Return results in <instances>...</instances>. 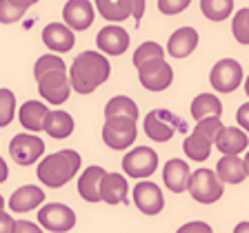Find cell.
<instances>
[{"label":"cell","instance_id":"6da1fadb","mask_svg":"<svg viewBox=\"0 0 249 233\" xmlns=\"http://www.w3.org/2000/svg\"><path fill=\"white\" fill-rule=\"evenodd\" d=\"M34 78L38 83V91L49 104H65L71 93L69 69L60 56L45 53L34 65Z\"/></svg>","mask_w":249,"mask_h":233},{"label":"cell","instance_id":"7a4b0ae2","mask_svg":"<svg viewBox=\"0 0 249 233\" xmlns=\"http://www.w3.org/2000/svg\"><path fill=\"white\" fill-rule=\"evenodd\" d=\"M109 73H111V65L107 60V53H100V51L78 53L71 62V69H69L71 89L76 93L87 96V93L96 91L103 83H107Z\"/></svg>","mask_w":249,"mask_h":233},{"label":"cell","instance_id":"3957f363","mask_svg":"<svg viewBox=\"0 0 249 233\" xmlns=\"http://www.w3.org/2000/svg\"><path fill=\"white\" fill-rule=\"evenodd\" d=\"M80 153L73 149H62L56 153L42 158L38 165V180L42 184L52 186V189H60L65 186L80 169Z\"/></svg>","mask_w":249,"mask_h":233},{"label":"cell","instance_id":"277c9868","mask_svg":"<svg viewBox=\"0 0 249 233\" xmlns=\"http://www.w3.org/2000/svg\"><path fill=\"white\" fill-rule=\"evenodd\" d=\"M223 131V122L220 116H207V118L198 120L196 129L185 138L182 142V151L189 160L194 162H202L212 155V147L216 145L218 133Z\"/></svg>","mask_w":249,"mask_h":233},{"label":"cell","instance_id":"5b68a950","mask_svg":"<svg viewBox=\"0 0 249 233\" xmlns=\"http://www.w3.org/2000/svg\"><path fill=\"white\" fill-rule=\"evenodd\" d=\"M138 135V127H136L134 118L127 116H111L105 118L103 127V142L114 151H124L127 147H131L136 142Z\"/></svg>","mask_w":249,"mask_h":233},{"label":"cell","instance_id":"8992f818","mask_svg":"<svg viewBox=\"0 0 249 233\" xmlns=\"http://www.w3.org/2000/svg\"><path fill=\"white\" fill-rule=\"evenodd\" d=\"M142 129H145L147 138L154 140V142H167L176 135V131L185 129V122L167 109H154L145 116Z\"/></svg>","mask_w":249,"mask_h":233},{"label":"cell","instance_id":"52a82bcc","mask_svg":"<svg viewBox=\"0 0 249 233\" xmlns=\"http://www.w3.org/2000/svg\"><path fill=\"white\" fill-rule=\"evenodd\" d=\"M187 191L200 204H213L223 198V180L212 169H198L196 173H192Z\"/></svg>","mask_w":249,"mask_h":233},{"label":"cell","instance_id":"ba28073f","mask_svg":"<svg viewBox=\"0 0 249 233\" xmlns=\"http://www.w3.org/2000/svg\"><path fill=\"white\" fill-rule=\"evenodd\" d=\"M138 80L149 91H165L174 83V69L165 58H151L138 67Z\"/></svg>","mask_w":249,"mask_h":233},{"label":"cell","instance_id":"9c48e42d","mask_svg":"<svg viewBox=\"0 0 249 233\" xmlns=\"http://www.w3.org/2000/svg\"><path fill=\"white\" fill-rule=\"evenodd\" d=\"M209 83L220 93H233L243 83V67L233 58H223L209 71Z\"/></svg>","mask_w":249,"mask_h":233},{"label":"cell","instance_id":"30bf717a","mask_svg":"<svg viewBox=\"0 0 249 233\" xmlns=\"http://www.w3.org/2000/svg\"><path fill=\"white\" fill-rule=\"evenodd\" d=\"M9 153L16 165H36V160L42 158V153H45V140H40L34 131L31 133H18L9 142Z\"/></svg>","mask_w":249,"mask_h":233},{"label":"cell","instance_id":"8fae6325","mask_svg":"<svg viewBox=\"0 0 249 233\" xmlns=\"http://www.w3.org/2000/svg\"><path fill=\"white\" fill-rule=\"evenodd\" d=\"M38 224H40L45 231H52V233L71 231V229L76 227V213H73L67 204L52 202V204H45V207L38 211Z\"/></svg>","mask_w":249,"mask_h":233},{"label":"cell","instance_id":"7c38bea8","mask_svg":"<svg viewBox=\"0 0 249 233\" xmlns=\"http://www.w3.org/2000/svg\"><path fill=\"white\" fill-rule=\"evenodd\" d=\"M123 169L129 178L145 180V178L154 176V171L158 169V153L149 147H136L123 158Z\"/></svg>","mask_w":249,"mask_h":233},{"label":"cell","instance_id":"4fadbf2b","mask_svg":"<svg viewBox=\"0 0 249 233\" xmlns=\"http://www.w3.org/2000/svg\"><path fill=\"white\" fill-rule=\"evenodd\" d=\"M134 202L138 211H142L145 216H156L165 209V196L160 186L149 180H142L134 186Z\"/></svg>","mask_w":249,"mask_h":233},{"label":"cell","instance_id":"5bb4252c","mask_svg":"<svg viewBox=\"0 0 249 233\" xmlns=\"http://www.w3.org/2000/svg\"><path fill=\"white\" fill-rule=\"evenodd\" d=\"M93 18H96V14H93V5L89 0H67L62 7V20L73 31L89 29Z\"/></svg>","mask_w":249,"mask_h":233},{"label":"cell","instance_id":"9a60e30c","mask_svg":"<svg viewBox=\"0 0 249 233\" xmlns=\"http://www.w3.org/2000/svg\"><path fill=\"white\" fill-rule=\"evenodd\" d=\"M42 42H45L47 49L52 51H71L73 45H76V36H73V29L65 22H52L42 29Z\"/></svg>","mask_w":249,"mask_h":233},{"label":"cell","instance_id":"2e32d148","mask_svg":"<svg viewBox=\"0 0 249 233\" xmlns=\"http://www.w3.org/2000/svg\"><path fill=\"white\" fill-rule=\"evenodd\" d=\"M96 45L107 56H120V53H124L129 49V33L123 27H116V25L105 27L96 36Z\"/></svg>","mask_w":249,"mask_h":233},{"label":"cell","instance_id":"e0dca14e","mask_svg":"<svg viewBox=\"0 0 249 233\" xmlns=\"http://www.w3.org/2000/svg\"><path fill=\"white\" fill-rule=\"evenodd\" d=\"M189 180H192V171H189V165L185 160H174L165 162L162 166V182L169 189L171 193H182L189 189Z\"/></svg>","mask_w":249,"mask_h":233},{"label":"cell","instance_id":"ac0fdd59","mask_svg":"<svg viewBox=\"0 0 249 233\" xmlns=\"http://www.w3.org/2000/svg\"><path fill=\"white\" fill-rule=\"evenodd\" d=\"M45 202V191L40 186L36 184H25V186H18L9 198V209L16 213H27V211H34L36 207H40Z\"/></svg>","mask_w":249,"mask_h":233},{"label":"cell","instance_id":"d6986e66","mask_svg":"<svg viewBox=\"0 0 249 233\" xmlns=\"http://www.w3.org/2000/svg\"><path fill=\"white\" fill-rule=\"evenodd\" d=\"M47 114H49V107L38 100H27L20 109H18V120L20 124L25 127L27 131H45V120H47Z\"/></svg>","mask_w":249,"mask_h":233},{"label":"cell","instance_id":"ffe728a7","mask_svg":"<svg viewBox=\"0 0 249 233\" xmlns=\"http://www.w3.org/2000/svg\"><path fill=\"white\" fill-rule=\"evenodd\" d=\"M198 47V31L192 27H180L171 33L167 42V53L174 58H187Z\"/></svg>","mask_w":249,"mask_h":233},{"label":"cell","instance_id":"44dd1931","mask_svg":"<svg viewBox=\"0 0 249 233\" xmlns=\"http://www.w3.org/2000/svg\"><path fill=\"white\" fill-rule=\"evenodd\" d=\"M107 171L103 166H87L83 171V176L78 178V193L85 202H100L103 196H100V182H103V176Z\"/></svg>","mask_w":249,"mask_h":233},{"label":"cell","instance_id":"7402d4cb","mask_svg":"<svg viewBox=\"0 0 249 233\" xmlns=\"http://www.w3.org/2000/svg\"><path fill=\"white\" fill-rule=\"evenodd\" d=\"M249 147V138H247V131L243 127H223V131L218 133L216 138V149L220 153H243L245 149Z\"/></svg>","mask_w":249,"mask_h":233},{"label":"cell","instance_id":"603a6c76","mask_svg":"<svg viewBox=\"0 0 249 233\" xmlns=\"http://www.w3.org/2000/svg\"><path fill=\"white\" fill-rule=\"evenodd\" d=\"M127 191H129V184H127L124 176H120V173H105L103 176V182H100L103 202H107V204L127 202Z\"/></svg>","mask_w":249,"mask_h":233},{"label":"cell","instance_id":"cb8c5ba5","mask_svg":"<svg viewBox=\"0 0 249 233\" xmlns=\"http://www.w3.org/2000/svg\"><path fill=\"white\" fill-rule=\"evenodd\" d=\"M216 173L227 184H240L247 178V166L243 158H238L236 153H225V158H220L216 165Z\"/></svg>","mask_w":249,"mask_h":233},{"label":"cell","instance_id":"d4e9b609","mask_svg":"<svg viewBox=\"0 0 249 233\" xmlns=\"http://www.w3.org/2000/svg\"><path fill=\"white\" fill-rule=\"evenodd\" d=\"M45 131L49 138L53 140H65L73 133V118L71 114L62 111V109H53L47 114L45 120Z\"/></svg>","mask_w":249,"mask_h":233},{"label":"cell","instance_id":"484cf974","mask_svg":"<svg viewBox=\"0 0 249 233\" xmlns=\"http://www.w3.org/2000/svg\"><path fill=\"white\" fill-rule=\"evenodd\" d=\"M96 9L105 20L123 22L131 16V0H96Z\"/></svg>","mask_w":249,"mask_h":233},{"label":"cell","instance_id":"4316f807","mask_svg":"<svg viewBox=\"0 0 249 233\" xmlns=\"http://www.w3.org/2000/svg\"><path fill=\"white\" fill-rule=\"evenodd\" d=\"M223 114V102L213 93H198L192 102V116L194 120H202L207 116H220Z\"/></svg>","mask_w":249,"mask_h":233},{"label":"cell","instance_id":"83f0119b","mask_svg":"<svg viewBox=\"0 0 249 233\" xmlns=\"http://www.w3.org/2000/svg\"><path fill=\"white\" fill-rule=\"evenodd\" d=\"M111 116H127V118L138 120V107L127 96H114L105 107V118H111Z\"/></svg>","mask_w":249,"mask_h":233},{"label":"cell","instance_id":"f1b7e54d","mask_svg":"<svg viewBox=\"0 0 249 233\" xmlns=\"http://www.w3.org/2000/svg\"><path fill=\"white\" fill-rule=\"evenodd\" d=\"M233 0H200V11L207 16L209 20H225L231 16Z\"/></svg>","mask_w":249,"mask_h":233},{"label":"cell","instance_id":"f546056e","mask_svg":"<svg viewBox=\"0 0 249 233\" xmlns=\"http://www.w3.org/2000/svg\"><path fill=\"white\" fill-rule=\"evenodd\" d=\"M16 116V96L11 89H0V127L11 124Z\"/></svg>","mask_w":249,"mask_h":233},{"label":"cell","instance_id":"4dcf8cb0","mask_svg":"<svg viewBox=\"0 0 249 233\" xmlns=\"http://www.w3.org/2000/svg\"><path fill=\"white\" fill-rule=\"evenodd\" d=\"M231 33L240 45H249V9H240L231 20Z\"/></svg>","mask_w":249,"mask_h":233},{"label":"cell","instance_id":"1f68e13d","mask_svg":"<svg viewBox=\"0 0 249 233\" xmlns=\"http://www.w3.org/2000/svg\"><path fill=\"white\" fill-rule=\"evenodd\" d=\"M151 58H165V49H162L158 42H142V45L138 47L134 51V65L136 67H140L142 62L151 60Z\"/></svg>","mask_w":249,"mask_h":233},{"label":"cell","instance_id":"d6a6232c","mask_svg":"<svg viewBox=\"0 0 249 233\" xmlns=\"http://www.w3.org/2000/svg\"><path fill=\"white\" fill-rule=\"evenodd\" d=\"M25 14H27V9L18 7L14 0H0V22H2V25L18 22Z\"/></svg>","mask_w":249,"mask_h":233},{"label":"cell","instance_id":"836d02e7","mask_svg":"<svg viewBox=\"0 0 249 233\" xmlns=\"http://www.w3.org/2000/svg\"><path fill=\"white\" fill-rule=\"evenodd\" d=\"M189 5H192V0H158V9H160V14H165V16L182 14Z\"/></svg>","mask_w":249,"mask_h":233},{"label":"cell","instance_id":"e575fe53","mask_svg":"<svg viewBox=\"0 0 249 233\" xmlns=\"http://www.w3.org/2000/svg\"><path fill=\"white\" fill-rule=\"evenodd\" d=\"M178 233H212V227L205 222H189L178 229Z\"/></svg>","mask_w":249,"mask_h":233},{"label":"cell","instance_id":"d590c367","mask_svg":"<svg viewBox=\"0 0 249 233\" xmlns=\"http://www.w3.org/2000/svg\"><path fill=\"white\" fill-rule=\"evenodd\" d=\"M0 233H16V220L5 211H0Z\"/></svg>","mask_w":249,"mask_h":233},{"label":"cell","instance_id":"8d00e7d4","mask_svg":"<svg viewBox=\"0 0 249 233\" xmlns=\"http://www.w3.org/2000/svg\"><path fill=\"white\" fill-rule=\"evenodd\" d=\"M236 120H238V124L249 133V102L247 104H240L238 114H236Z\"/></svg>","mask_w":249,"mask_h":233},{"label":"cell","instance_id":"74e56055","mask_svg":"<svg viewBox=\"0 0 249 233\" xmlns=\"http://www.w3.org/2000/svg\"><path fill=\"white\" fill-rule=\"evenodd\" d=\"M45 229H38L34 222H25V220H18L16 222V233H40Z\"/></svg>","mask_w":249,"mask_h":233},{"label":"cell","instance_id":"f35d334b","mask_svg":"<svg viewBox=\"0 0 249 233\" xmlns=\"http://www.w3.org/2000/svg\"><path fill=\"white\" fill-rule=\"evenodd\" d=\"M131 16L136 18V25H138L140 18L145 16V0H131Z\"/></svg>","mask_w":249,"mask_h":233},{"label":"cell","instance_id":"ab89813d","mask_svg":"<svg viewBox=\"0 0 249 233\" xmlns=\"http://www.w3.org/2000/svg\"><path fill=\"white\" fill-rule=\"evenodd\" d=\"M7 176H9V166H7V162H5V158L0 155V184L7 180Z\"/></svg>","mask_w":249,"mask_h":233},{"label":"cell","instance_id":"60d3db41","mask_svg":"<svg viewBox=\"0 0 249 233\" xmlns=\"http://www.w3.org/2000/svg\"><path fill=\"white\" fill-rule=\"evenodd\" d=\"M14 2H16L18 7H22V9H29L31 5H36L38 0H14Z\"/></svg>","mask_w":249,"mask_h":233},{"label":"cell","instance_id":"b9f144b4","mask_svg":"<svg viewBox=\"0 0 249 233\" xmlns=\"http://www.w3.org/2000/svg\"><path fill=\"white\" fill-rule=\"evenodd\" d=\"M233 231H236V233H247L249 231V222H240L238 227L233 229Z\"/></svg>","mask_w":249,"mask_h":233},{"label":"cell","instance_id":"7bdbcfd3","mask_svg":"<svg viewBox=\"0 0 249 233\" xmlns=\"http://www.w3.org/2000/svg\"><path fill=\"white\" fill-rule=\"evenodd\" d=\"M245 93H247V98H249V76H247V80H245Z\"/></svg>","mask_w":249,"mask_h":233},{"label":"cell","instance_id":"ee69618b","mask_svg":"<svg viewBox=\"0 0 249 233\" xmlns=\"http://www.w3.org/2000/svg\"><path fill=\"white\" fill-rule=\"evenodd\" d=\"M245 166H247V176H249V151H247V155H245Z\"/></svg>","mask_w":249,"mask_h":233},{"label":"cell","instance_id":"f6af8a7d","mask_svg":"<svg viewBox=\"0 0 249 233\" xmlns=\"http://www.w3.org/2000/svg\"><path fill=\"white\" fill-rule=\"evenodd\" d=\"M0 211H5V198L0 196Z\"/></svg>","mask_w":249,"mask_h":233}]
</instances>
